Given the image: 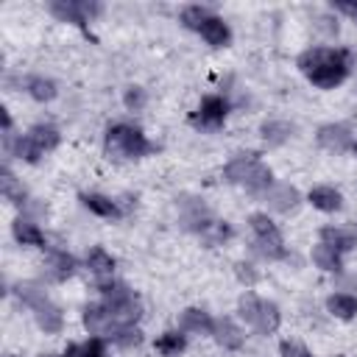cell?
<instances>
[{"instance_id":"obj_1","label":"cell","mask_w":357,"mask_h":357,"mask_svg":"<svg viewBox=\"0 0 357 357\" xmlns=\"http://www.w3.org/2000/svg\"><path fill=\"white\" fill-rule=\"evenodd\" d=\"M298 70L321 89H335L349 75V56L335 47H310L298 56Z\"/></svg>"},{"instance_id":"obj_2","label":"cell","mask_w":357,"mask_h":357,"mask_svg":"<svg viewBox=\"0 0 357 357\" xmlns=\"http://www.w3.org/2000/svg\"><path fill=\"white\" fill-rule=\"evenodd\" d=\"M223 176H226V181L240 184V187L254 190V192H265L273 184V176H271L268 165H262L257 153H240L237 159H231L223 167Z\"/></svg>"},{"instance_id":"obj_3","label":"cell","mask_w":357,"mask_h":357,"mask_svg":"<svg viewBox=\"0 0 357 357\" xmlns=\"http://www.w3.org/2000/svg\"><path fill=\"white\" fill-rule=\"evenodd\" d=\"M106 151L117 159H139L145 153H153L156 145L148 142V137L137 128V126H128V123H114L109 131H106Z\"/></svg>"},{"instance_id":"obj_4","label":"cell","mask_w":357,"mask_h":357,"mask_svg":"<svg viewBox=\"0 0 357 357\" xmlns=\"http://www.w3.org/2000/svg\"><path fill=\"white\" fill-rule=\"evenodd\" d=\"M14 293H17V298L22 301V304H28L31 310H33V318H36V324L45 329V332H61V326H64V315H61V310L45 296V290L39 287V284H33V282H20L17 287H14Z\"/></svg>"},{"instance_id":"obj_5","label":"cell","mask_w":357,"mask_h":357,"mask_svg":"<svg viewBox=\"0 0 357 357\" xmlns=\"http://www.w3.org/2000/svg\"><path fill=\"white\" fill-rule=\"evenodd\" d=\"M237 312H240V318H243L248 326H254V329H257V332H262V335L276 332V329H279V324H282L279 307H276L273 301H268V298L254 296V293H245V296L240 298Z\"/></svg>"},{"instance_id":"obj_6","label":"cell","mask_w":357,"mask_h":357,"mask_svg":"<svg viewBox=\"0 0 357 357\" xmlns=\"http://www.w3.org/2000/svg\"><path fill=\"white\" fill-rule=\"evenodd\" d=\"M100 293H103V304L112 310V315L117 318L120 326L126 324H134L142 312V304L137 298L134 290H128L126 284L120 282H109V284H100Z\"/></svg>"},{"instance_id":"obj_7","label":"cell","mask_w":357,"mask_h":357,"mask_svg":"<svg viewBox=\"0 0 357 357\" xmlns=\"http://www.w3.org/2000/svg\"><path fill=\"white\" fill-rule=\"evenodd\" d=\"M248 223H251V231H254V237H257L259 251H262L268 259H282V257L287 254V251H284L282 231L276 229V223H273L265 212H254V215L248 218Z\"/></svg>"},{"instance_id":"obj_8","label":"cell","mask_w":357,"mask_h":357,"mask_svg":"<svg viewBox=\"0 0 357 357\" xmlns=\"http://www.w3.org/2000/svg\"><path fill=\"white\" fill-rule=\"evenodd\" d=\"M229 114V100L220 95H206L201 100V109L192 114V126L198 128H220Z\"/></svg>"},{"instance_id":"obj_9","label":"cell","mask_w":357,"mask_h":357,"mask_svg":"<svg viewBox=\"0 0 357 357\" xmlns=\"http://www.w3.org/2000/svg\"><path fill=\"white\" fill-rule=\"evenodd\" d=\"M176 201H178V218H181V223H184L187 229L204 234V231L215 223L212 215H209V209L204 206V201L190 198V195H181V198H176Z\"/></svg>"},{"instance_id":"obj_10","label":"cell","mask_w":357,"mask_h":357,"mask_svg":"<svg viewBox=\"0 0 357 357\" xmlns=\"http://www.w3.org/2000/svg\"><path fill=\"white\" fill-rule=\"evenodd\" d=\"M84 326L95 337H112L120 329L117 318L112 315V310L106 304H89V307H84Z\"/></svg>"},{"instance_id":"obj_11","label":"cell","mask_w":357,"mask_h":357,"mask_svg":"<svg viewBox=\"0 0 357 357\" xmlns=\"http://www.w3.org/2000/svg\"><path fill=\"white\" fill-rule=\"evenodd\" d=\"M100 11L98 3H75V0H56L50 3V14L59 17L61 22H73V25H86L89 17H95Z\"/></svg>"},{"instance_id":"obj_12","label":"cell","mask_w":357,"mask_h":357,"mask_svg":"<svg viewBox=\"0 0 357 357\" xmlns=\"http://www.w3.org/2000/svg\"><path fill=\"white\" fill-rule=\"evenodd\" d=\"M262 198H265V204H268L271 209H276V212H290V209H296L298 201H301L298 190L290 187V184H284V181H273V184L262 192Z\"/></svg>"},{"instance_id":"obj_13","label":"cell","mask_w":357,"mask_h":357,"mask_svg":"<svg viewBox=\"0 0 357 357\" xmlns=\"http://www.w3.org/2000/svg\"><path fill=\"white\" fill-rule=\"evenodd\" d=\"M318 145L326 148V151H335V153H343V151H357L354 145V137L349 134L346 126H324L318 131Z\"/></svg>"},{"instance_id":"obj_14","label":"cell","mask_w":357,"mask_h":357,"mask_svg":"<svg viewBox=\"0 0 357 357\" xmlns=\"http://www.w3.org/2000/svg\"><path fill=\"white\" fill-rule=\"evenodd\" d=\"M42 268H45V276L50 282H64V279H70L75 273V259L67 251H50L45 257V265Z\"/></svg>"},{"instance_id":"obj_15","label":"cell","mask_w":357,"mask_h":357,"mask_svg":"<svg viewBox=\"0 0 357 357\" xmlns=\"http://www.w3.org/2000/svg\"><path fill=\"white\" fill-rule=\"evenodd\" d=\"M212 337L223 346V349H240L245 335L243 329L231 321V318H215V326H212Z\"/></svg>"},{"instance_id":"obj_16","label":"cell","mask_w":357,"mask_h":357,"mask_svg":"<svg viewBox=\"0 0 357 357\" xmlns=\"http://www.w3.org/2000/svg\"><path fill=\"white\" fill-rule=\"evenodd\" d=\"M212 326H215V321H212L204 310H198V307H187V310L178 315V329H181V332L212 335Z\"/></svg>"},{"instance_id":"obj_17","label":"cell","mask_w":357,"mask_h":357,"mask_svg":"<svg viewBox=\"0 0 357 357\" xmlns=\"http://www.w3.org/2000/svg\"><path fill=\"white\" fill-rule=\"evenodd\" d=\"M310 204H312L315 209H321V212H337V209L343 206V195H340L335 187L321 184V187H312V190H310Z\"/></svg>"},{"instance_id":"obj_18","label":"cell","mask_w":357,"mask_h":357,"mask_svg":"<svg viewBox=\"0 0 357 357\" xmlns=\"http://www.w3.org/2000/svg\"><path fill=\"white\" fill-rule=\"evenodd\" d=\"M212 47H226L229 45V39H231V31H229V25L223 22V17H209L204 25H201V31H198Z\"/></svg>"},{"instance_id":"obj_19","label":"cell","mask_w":357,"mask_h":357,"mask_svg":"<svg viewBox=\"0 0 357 357\" xmlns=\"http://www.w3.org/2000/svg\"><path fill=\"white\" fill-rule=\"evenodd\" d=\"M14 240L20 245H36V248H45V231L28 220V218H17L14 220Z\"/></svg>"},{"instance_id":"obj_20","label":"cell","mask_w":357,"mask_h":357,"mask_svg":"<svg viewBox=\"0 0 357 357\" xmlns=\"http://www.w3.org/2000/svg\"><path fill=\"white\" fill-rule=\"evenodd\" d=\"M321 243H326V245H332L335 251H351L354 245H357V234L354 231H349V229H335V226H324L321 229Z\"/></svg>"},{"instance_id":"obj_21","label":"cell","mask_w":357,"mask_h":357,"mask_svg":"<svg viewBox=\"0 0 357 357\" xmlns=\"http://www.w3.org/2000/svg\"><path fill=\"white\" fill-rule=\"evenodd\" d=\"M81 201H84V206H86L89 212H95L98 218H120L117 201H112V198H106V195H100V192H84Z\"/></svg>"},{"instance_id":"obj_22","label":"cell","mask_w":357,"mask_h":357,"mask_svg":"<svg viewBox=\"0 0 357 357\" xmlns=\"http://www.w3.org/2000/svg\"><path fill=\"white\" fill-rule=\"evenodd\" d=\"M326 310L340 321H351L357 315V298L351 293H335L326 298Z\"/></svg>"},{"instance_id":"obj_23","label":"cell","mask_w":357,"mask_h":357,"mask_svg":"<svg viewBox=\"0 0 357 357\" xmlns=\"http://www.w3.org/2000/svg\"><path fill=\"white\" fill-rule=\"evenodd\" d=\"M28 137L33 139V145L45 153V151H53L59 142H61V134H59V128L56 126H47V123H36L31 131H28Z\"/></svg>"},{"instance_id":"obj_24","label":"cell","mask_w":357,"mask_h":357,"mask_svg":"<svg viewBox=\"0 0 357 357\" xmlns=\"http://www.w3.org/2000/svg\"><path fill=\"white\" fill-rule=\"evenodd\" d=\"M290 134H293V126L284 123V120H268V123H262V139L268 145H284L290 139Z\"/></svg>"},{"instance_id":"obj_25","label":"cell","mask_w":357,"mask_h":357,"mask_svg":"<svg viewBox=\"0 0 357 357\" xmlns=\"http://www.w3.org/2000/svg\"><path fill=\"white\" fill-rule=\"evenodd\" d=\"M0 190H3V195H6V201H11V204H25V187L17 181V176L8 170V167H3V173H0Z\"/></svg>"},{"instance_id":"obj_26","label":"cell","mask_w":357,"mask_h":357,"mask_svg":"<svg viewBox=\"0 0 357 357\" xmlns=\"http://www.w3.org/2000/svg\"><path fill=\"white\" fill-rule=\"evenodd\" d=\"M86 268H89L95 276H112V271H114V257H112L109 251H103V248H92V251L86 254Z\"/></svg>"},{"instance_id":"obj_27","label":"cell","mask_w":357,"mask_h":357,"mask_svg":"<svg viewBox=\"0 0 357 357\" xmlns=\"http://www.w3.org/2000/svg\"><path fill=\"white\" fill-rule=\"evenodd\" d=\"M184 346H187V337H184L181 329H178V332H165V335L156 340V351H159L162 357H178V354L184 351Z\"/></svg>"},{"instance_id":"obj_28","label":"cell","mask_w":357,"mask_h":357,"mask_svg":"<svg viewBox=\"0 0 357 357\" xmlns=\"http://www.w3.org/2000/svg\"><path fill=\"white\" fill-rule=\"evenodd\" d=\"M312 262L321 268V271H340V251H335L332 245L326 243H318L312 248Z\"/></svg>"},{"instance_id":"obj_29","label":"cell","mask_w":357,"mask_h":357,"mask_svg":"<svg viewBox=\"0 0 357 357\" xmlns=\"http://www.w3.org/2000/svg\"><path fill=\"white\" fill-rule=\"evenodd\" d=\"M64 357H106L103 337H89L86 343H73V346H67Z\"/></svg>"},{"instance_id":"obj_30","label":"cell","mask_w":357,"mask_h":357,"mask_svg":"<svg viewBox=\"0 0 357 357\" xmlns=\"http://www.w3.org/2000/svg\"><path fill=\"white\" fill-rule=\"evenodd\" d=\"M28 92H31V98L33 100H53L56 98V84L50 81V78H42V75H36V78H28Z\"/></svg>"},{"instance_id":"obj_31","label":"cell","mask_w":357,"mask_h":357,"mask_svg":"<svg viewBox=\"0 0 357 357\" xmlns=\"http://www.w3.org/2000/svg\"><path fill=\"white\" fill-rule=\"evenodd\" d=\"M209 17H212L209 8H204V6H187V8L181 11V22H184L187 28H192V31H201V25H204Z\"/></svg>"},{"instance_id":"obj_32","label":"cell","mask_w":357,"mask_h":357,"mask_svg":"<svg viewBox=\"0 0 357 357\" xmlns=\"http://www.w3.org/2000/svg\"><path fill=\"white\" fill-rule=\"evenodd\" d=\"M112 340L117 343V346H137L139 340H142V335H139V329L134 326V324H126V326H120L114 335H112Z\"/></svg>"},{"instance_id":"obj_33","label":"cell","mask_w":357,"mask_h":357,"mask_svg":"<svg viewBox=\"0 0 357 357\" xmlns=\"http://www.w3.org/2000/svg\"><path fill=\"white\" fill-rule=\"evenodd\" d=\"M123 103L131 109V112H139L145 106V89L142 86H128L126 95H123Z\"/></svg>"},{"instance_id":"obj_34","label":"cell","mask_w":357,"mask_h":357,"mask_svg":"<svg viewBox=\"0 0 357 357\" xmlns=\"http://www.w3.org/2000/svg\"><path fill=\"white\" fill-rule=\"evenodd\" d=\"M204 234H206V243H209V245H218V243H223L226 237H231V229H229L226 223H212Z\"/></svg>"},{"instance_id":"obj_35","label":"cell","mask_w":357,"mask_h":357,"mask_svg":"<svg viewBox=\"0 0 357 357\" xmlns=\"http://www.w3.org/2000/svg\"><path fill=\"white\" fill-rule=\"evenodd\" d=\"M279 354H282V357H315L312 351H307V349H304L301 343H296V340H282Z\"/></svg>"},{"instance_id":"obj_36","label":"cell","mask_w":357,"mask_h":357,"mask_svg":"<svg viewBox=\"0 0 357 357\" xmlns=\"http://www.w3.org/2000/svg\"><path fill=\"white\" fill-rule=\"evenodd\" d=\"M237 276H240L243 282H254V279H257V273H254V271H251V265H245V262H240V265H237Z\"/></svg>"},{"instance_id":"obj_37","label":"cell","mask_w":357,"mask_h":357,"mask_svg":"<svg viewBox=\"0 0 357 357\" xmlns=\"http://www.w3.org/2000/svg\"><path fill=\"white\" fill-rule=\"evenodd\" d=\"M337 11H343V14H349V17H354L357 20V3H332Z\"/></svg>"}]
</instances>
